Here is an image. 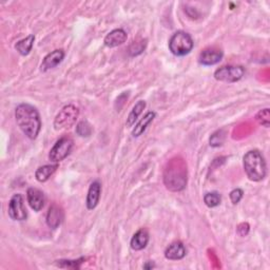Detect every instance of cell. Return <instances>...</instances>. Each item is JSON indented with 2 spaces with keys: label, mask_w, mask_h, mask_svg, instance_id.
<instances>
[{
  "label": "cell",
  "mask_w": 270,
  "mask_h": 270,
  "mask_svg": "<svg viewBox=\"0 0 270 270\" xmlns=\"http://www.w3.org/2000/svg\"><path fill=\"white\" fill-rule=\"evenodd\" d=\"M146 40L145 41H140V42H133L132 43V46L130 47V49H129V52H130V55L131 56H137V55H139V54H141V53H143L144 52V50H145V48H146Z\"/></svg>",
  "instance_id": "cell-25"
},
{
  "label": "cell",
  "mask_w": 270,
  "mask_h": 270,
  "mask_svg": "<svg viewBox=\"0 0 270 270\" xmlns=\"http://www.w3.org/2000/svg\"><path fill=\"white\" fill-rule=\"evenodd\" d=\"M225 140V133L223 130L218 131L217 133H214L213 135H211V138H210V146L212 147H219L224 143Z\"/></svg>",
  "instance_id": "cell-26"
},
{
  "label": "cell",
  "mask_w": 270,
  "mask_h": 270,
  "mask_svg": "<svg viewBox=\"0 0 270 270\" xmlns=\"http://www.w3.org/2000/svg\"><path fill=\"white\" fill-rule=\"evenodd\" d=\"M229 197H230V201L233 205H236L238 204L239 202H241V200L243 199L244 197V191L242 189H239V188H236V189H233L230 194H229Z\"/></svg>",
  "instance_id": "cell-27"
},
{
  "label": "cell",
  "mask_w": 270,
  "mask_h": 270,
  "mask_svg": "<svg viewBox=\"0 0 270 270\" xmlns=\"http://www.w3.org/2000/svg\"><path fill=\"white\" fill-rule=\"evenodd\" d=\"M163 178L165 186L170 191L184 190L187 185V165L185 160L179 156L170 159L165 167Z\"/></svg>",
  "instance_id": "cell-2"
},
{
  "label": "cell",
  "mask_w": 270,
  "mask_h": 270,
  "mask_svg": "<svg viewBox=\"0 0 270 270\" xmlns=\"http://www.w3.org/2000/svg\"><path fill=\"white\" fill-rule=\"evenodd\" d=\"M79 116V109L74 106V104H67L59 113L56 115L54 119V128L55 130H66L71 128Z\"/></svg>",
  "instance_id": "cell-5"
},
{
  "label": "cell",
  "mask_w": 270,
  "mask_h": 270,
  "mask_svg": "<svg viewBox=\"0 0 270 270\" xmlns=\"http://www.w3.org/2000/svg\"><path fill=\"white\" fill-rule=\"evenodd\" d=\"M245 75V69L242 66H224L214 72V78L223 83H236Z\"/></svg>",
  "instance_id": "cell-6"
},
{
  "label": "cell",
  "mask_w": 270,
  "mask_h": 270,
  "mask_svg": "<svg viewBox=\"0 0 270 270\" xmlns=\"http://www.w3.org/2000/svg\"><path fill=\"white\" fill-rule=\"evenodd\" d=\"M256 121L263 127L269 128L270 126V111L269 109H264L261 110L257 115H256Z\"/></svg>",
  "instance_id": "cell-24"
},
{
  "label": "cell",
  "mask_w": 270,
  "mask_h": 270,
  "mask_svg": "<svg viewBox=\"0 0 270 270\" xmlns=\"http://www.w3.org/2000/svg\"><path fill=\"white\" fill-rule=\"evenodd\" d=\"M237 232L241 236H245L249 232V225L247 223H243L237 227Z\"/></svg>",
  "instance_id": "cell-28"
},
{
  "label": "cell",
  "mask_w": 270,
  "mask_h": 270,
  "mask_svg": "<svg viewBox=\"0 0 270 270\" xmlns=\"http://www.w3.org/2000/svg\"><path fill=\"white\" fill-rule=\"evenodd\" d=\"M34 41H35V36L29 35L15 44V49H16V51L20 55L26 56L30 54V52L32 51L33 46H34Z\"/></svg>",
  "instance_id": "cell-19"
},
{
  "label": "cell",
  "mask_w": 270,
  "mask_h": 270,
  "mask_svg": "<svg viewBox=\"0 0 270 270\" xmlns=\"http://www.w3.org/2000/svg\"><path fill=\"white\" fill-rule=\"evenodd\" d=\"M26 200L34 211H40L43 208L44 203H46V197H44V193L37 189V188H29L26 191Z\"/></svg>",
  "instance_id": "cell-10"
},
{
  "label": "cell",
  "mask_w": 270,
  "mask_h": 270,
  "mask_svg": "<svg viewBox=\"0 0 270 270\" xmlns=\"http://www.w3.org/2000/svg\"><path fill=\"white\" fill-rule=\"evenodd\" d=\"M145 108H146V101H144V100H140L135 103V106L132 108L131 112L129 113V115L127 117V122H126L127 127L134 126L135 122L138 121V118L143 113Z\"/></svg>",
  "instance_id": "cell-20"
},
{
  "label": "cell",
  "mask_w": 270,
  "mask_h": 270,
  "mask_svg": "<svg viewBox=\"0 0 270 270\" xmlns=\"http://www.w3.org/2000/svg\"><path fill=\"white\" fill-rule=\"evenodd\" d=\"M86 261V258H80L78 260H59L56 261V266L61 268H71L79 269L80 265Z\"/></svg>",
  "instance_id": "cell-22"
},
{
  "label": "cell",
  "mask_w": 270,
  "mask_h": 270,
  "mask_svg": "<svg viewBox=\"0 0 270 270\" xmlns=\"http://www.w3.org/2000/svg\"><path fill=\"white\" fill-rule=\"evenodd\" d=\"M59 165L58 163L50 164V165H44V166L39 167L35 172V177L39 183L47 182L48 179L55 173V171L58 169Z\"/></svg>",
  "instance_id": "cell-18"
},
{
  "label": "cell",
  "mask_w": 270,
  "mask_h": 270,
  "mask_svg": "<svg viewBox=\"0 0 270 270\" xmlns=\"http://www.w3.org/2000/svg\"><path fill=\"white\" fill-rule=\"evenodd\" d=\"M101 193V185L98 181H94L89 187L86 205L89 210H93L97 207Z\"/></svg>",
  "instance_id": "cell-14"
},
{
  "label": "cell",
  "mask_w": 270,
  "mask_h": 270,
  "mask_svg": "<svg viewBox=\"0 0 270 270\" xmlns=\"http://www.w3.org/2000/svg\"><path fill=\"white\" fill-rule=\"evenodd\" d=\"M64 211L62 207H59L56 204H53L50 208L47 214V225L51 229H56L61 226L64 221Z\"/></svg>",
  "instance_id": "cell-13"
},
{
  "label": "cell",
  "mask_w": 270,
  "mask_h": 270,
  "mask_svg": "<svg viewBox=\"0 0 270 270\" xmlns=\"http://www.w3.org/2000/svg\"><path fill=\"white\" fill-rule=\"evenodd\" d=\"M154 267H155V264H154L153 262H151V261L147 262V263L144 265V268H145V269H152V268H154Z\"/></svg>",
  "instance_id": "cell-29"
},
{
  "label": "cell",
  "mask_w": 270,
  "mask_h": 270,
  "mask_svg": "<svg viewBox=\"0 0 270 270\" xmlns=\"http://www.w3.org/2000/svg\"><path fill=\"white\" fill-rule=\"evenodd\" d=\"M194 47V42L190 34L184 31L175 32L169 40V50L175 56H185L189 54Z\"/></svg>",
  "instance_id": "cell-4"
},
{
  "label": "cell",
  "mask_w": 270,
  "mask_h": 270,
  "mask_svg": "<svg viewBox=\"0 0 270 270\" xmlns=\"http://www.w3.org/2000/svg\"><path fill=\"white\" fill-rule=\"evenodd\" d=\"M244 170L249 179L253 182H260L265 178L267 166L263 154L259 150H251L243 157Z\"/></svg>",
  "instance_id": "cell-3"
},
{
  "label": "cell",
  "mask_w": 270,
  "mask_h": 270,
  "mask_svg": "<svg viewBox=\"0 0 270 270\" xmlns=\"http://www.w3.org/2000/svg\"><path fill=\"white\" fill-rule=\"evenodd\" d=\"M65 58V52L63 50H54L51 53H49L46 57L43 58L41 63L40 69L41 71L46 72L51 69L56 68L59 64H61Z\"/></svg>",
  "instance_id": "cell-12"
},
{
  "label": "cell",
  "mask_w": 270,
  "mask_h": 270,
  "mask_svg": "<svg viewBox=\"0 0 270 270\" xmlns=\"http://www.w3.org/2000/svg\"><path fill=\"white\" fill-rule=\"evenodd\" d=\"M9 217L14 221H24L28 217L21 194H14L9 203Z\"/></svg>",
  "instance_id": "cell-8"
},
{
  "label": "cell",
  "mask_w": 270,
  "mask_h": 270,
  "mask_svg": "<svg viewBox=\"0 0 270 270\" xmlns=\"http://www.w3.org/2000/svg\"><path fill=\"white\" fill-rule=\"evenodd\" d=\"M148 243H149V232L147 229L142 228L138 232L134 233V235L131 238L130 245L133 250L139 251L146 248Z\"/></svg>",
  "instance_id": "cell-16"
},
{
  "label": "cell",
  "mask_w": 270,
  "mask_h": 270,
  "mask_svg": "<svg viewBox=\"0 0 270 270\" xmlns=\"http://www.w3.org/2000/svg\"><path fill=\"white\" fill-rule=\"evenodd\" d=\"M186 256V247L182 242H173L165 251V257L170 261H178L184 259Z\"/></svg>",
  "instance_id": "cell-15"
},
{
  "label": "cell",
  "mask_w": 270,
  "mask_h": 270,
  "mask_svg": "<svg viewBox=\"0 0 270 270\" xmlns=\"http://www.w3.org/2000/svg\"><path fill=\"white\" fill-rule=\"evenodd\" d=\"M76 133L82 138H88L92 134V127L88 122L83 121L76 126Z\"/></svg>",
  "instance_id": "cell-23"
},
{
  "label": "cell",
  "mask_w": 270,
  "mask_h": 270,
  "mask_svg": "<svg viewBox=\"0 0 270 270\" xmlns=\"http://www.w3.org/2000/svg\"><path fill=\"white\" fill-rule=\"evenodd\" d=\"M15 119L20 130L30 140H36L41 129L38 110L29 103H20L15 109Z\"/></svg>",
  "instance_id": "cell-1"
},
{
  "label": "cell",
  "mask_w": 270,
  "mask_h": 270,
  "mask_svg": "<svg viewBox=\"0 0 270 270\" xmlns=\"http://www.w3.org/2000/svg\"><path fill=\"white\" fill-rule=\"evenodd\" d=\"M128 38L127 32L123 29H115L111 31L107 36L104 37V46L108 48H116L118 46H122L126 42Z\"/></svg>",
  "instance_id": "cell-11"
},
{
  "label": "cell",
  "mask_w": 270,
  "mask_h": 270,
  "mask_svg": "<svg viewBox=\"0 0 270 270\" xmlns=\"http://www.w3.org/2000/svg\"><path fill=\"white\" fill-rule=\"evenodd\" d=\"M155 116H156V113L155 112H152V111L146 113V115L133 128V130H132V137L133 138H139V137H141V135L147 130V128L149 127V125L154 121Z\"/></svg>",
  "instance_id": "cell-17"
},
{
  "label": "cell",
  "mask_w": 270,
  "mask_h": 270,
  "mask_svg": "<svg viewBox=\"0 0 270 270\" xmlns=\"http://www.w3.org/2000/svg\"><path fill=\"white\" fill-rule=\"evenodd\" d=\"M204 202L207 207L214 208L221 204L222 197L219 192H208L204 196Z\"/></svg>",
  "instance_id": "cell-21"
},
{
  "label": "cell",
  "mask_w": 270,
  "mask_h": 270,
  "mask_svg": "<svg viewBox=\"0 0 270 270\" xmlns=\"http://www.w3.org/2000/svg\"><path fill=\"white\" fill-rule=\"evenodd\" d=\"M74 142L70 138H62L58 140L49 153V159L52 163H59L64 160L72 151Z\"/></svg>",
  "instance_id": "cell-7"
},
{
  "label": "cell",
  "mask_w": 270,
  "mask_h": 270,
  "mask_svg": "<svg viewBox=\"0 0 270 270\" xmlns=\"http://www.w3.org/2000/svg\"><path fill=\"white\" fill-rule=\"evenodd\" d=\"M223 51L217 48L205 49L199 56V63L203 66H214L223 58Z\"/></svg>",
  "instance_id": "cell-9"
}]
</instances>
